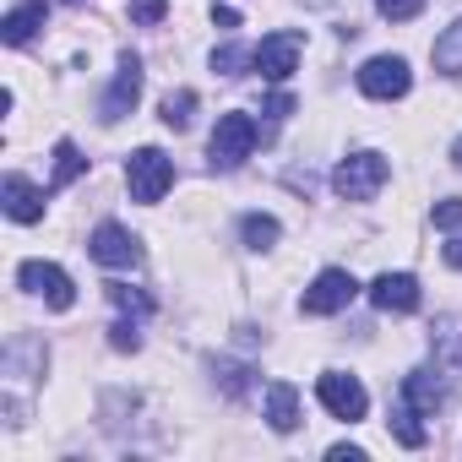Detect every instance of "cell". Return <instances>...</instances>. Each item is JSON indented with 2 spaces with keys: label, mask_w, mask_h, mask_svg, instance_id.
<instances>
[{
  "label": "cell",
  "mask_w": 462,
  "mask_h": 462,
  "mask_svg": "<svg viewBox=\"0 0 462 462\" xmlns=\"http://www.w3.org/2000/svg\"><path fill=\"white\" fill-rule=\"evenodd\" d=\"M419 419H424V413L397 392V402H392V435H397L402 446H424V424H419Z\"/></svg>",
  "instance_id": "obj_18"
},
{
  "label": "cell",
  "mask_w": 462,
  "mask_h": 462,
  "mask_svg": "<svg viewBox=\"0 0 462 462\" xmlns=\"http://www.w3.org/2000/svg\"><path fill=\"white\" fill-rule=\"evenodd\" d=\"M440 375H446L440 365H435V370H413V375H402V397H408L424 419H435V413L451 402V386H446Z\"/></svg>",
  "instance_id": "obj_11"
},
{
  "label": "cell",
  "mask_w": 462,
  "mask_h": 462,
  "mask_svg": "<svg viewBox=\"0 0 462 462\" xmlns=\"http://www.w3.org/2000/svg\"><path fill=\"white\" fill-rule=\"evenodd\" d=\"M245 66H256V50H245V44L212 50V71H217V77H245Z\"/></svg>",
  "instance_id": "obj_20"
},
{
  "label": "cell",
  "mask_w": 462,
  "mask_h": 462,
  "mask_svg": "<svg viewBox=\"0 0 462 462\" xmlns=\"http://www.w3.org/2000/svg\"><path fill=\"white\" fill-rule=\"evenodd\" d=\"M440 256H446V267H457V273H462V235H457V240H451Z\"/></svg>",
  "instance_id": "obj_30"
},
{
  "label": "cell",
  "mask_w": 462,
  "mask_h": 462,
  "mask_svg": "<svg viewBox=\"0 0 462 462\" xmlns=\"http://www.w3.org/2000/svg\"><path fill=\"white\" fill-rule=\"evenodd\" d=\"M190 115H196V93L190 88H180V93L163 98V125L169 131H190Z\"/></svg>",
  "instance_id": "obj_22"
},
{
  "label": "cell",
  "mask_w": 462,
  "mask_h": 462,
  "mask_svg": "<svg viewBox=\"0 0 462 462\" xmlns=\"http://www.w3.org/2000/svg\"><path fill=\"white\" fill-rule=\"evenodd\" d=\"M82 169H88V158L77 152V142H55V180H50V190L71 185V180H77Z\"/></svg>",
  "instance_id": "obj_21"
},
{
  "label": "cell",
  "mask_w": 462,
  "mask_h": 462,
  "mask_svg": "<svg viewBox=\"0 0 462 462\" xmlns=\"http://www.w3.org/2000/svg\"><path fill=\"white\" fill-rule=\"evenodd\" d=\"M354 294H359L354 273H343V267H327V273H321V278L305 289L300 310H305V316H337V310H348V305H354Z\"/></svg>",
  "instance_id": "obj_4"
},
{
  "label": "cell",
  "mask_w": 462,
  "mask_h": 462,
  "mask_svg": "<svg viewBox=\"0 0 462 462\" xmlns=\"http://www.w3.org/2000/svg\"><path fill=\"white\" fill-rule=\"evenodd\" d=\"M212 370H217V381H223V392H228V397H240V392L251 386V365H228V359H212Z\"/></svg>",
  "instance_id": "obj_23"
},
{
  "label": "cell",
  "mask_w": 462,
  "mask_h": 462,
  "mask_svg": "<svg viewBox=\"0 0 462 462\" xmlns=\"http://www.w3.org/2000/svg\"><path fill=\"white\" fill-rule=\"evenodd\" d=\"M300 50H305V39H300L294 28L267 33V39L256 44V71H262L267 82H289V77H294V66H300Z\"/></svg>",
  "instance_id": "obj_8"
},
{
  "label": "cell",
  "mask_w": 462,
  "mask_h": 462,
  "mask_svg": "<svg viewBox=\"0 0 462 462\" xmlns=\"http://www.w3.org/2000/svg\"><path fill=\"white\" fill-rule=\"evenodd\" d=\"M316 397H321V402H327V413H332V419H343V424L365 419V408H370L365 386H359L354 375H343V370H327V375L316 381Z\"/></svg>",
  "instance_id": "obj_7"
},
{
  "label": "cell",
  "mask_w": 462,
  "mask_h": 462,
  "mask_svg": "<svg viewBox=\"0 0 462 462\" xmlns=\"http://www.w3.org/2000/svg\"><path fill=\"white\" fill-rule=\"evenodd\" d=\"M109 332H115V337H109V343H115V348H120V354H136V348H142V332H136V321H115V327H109Z\"/></svg>",
  "instance_id": "obj_28"
},
{
  "label": "cell",
  "mask_w": 462,
  "mask_h": 462,
  "mask_svg": "<svg viewBox=\"0 0 462 462\" xmlns=\"http://www.w3.org/2000/svg\"><path fill=\"white\" fill-rule=\"evenodd\" d=\"M17 283H23L28 294H39L50 310H71V305H77V283H71L55 262H23Z\"/></svg>",
  "instance_id": "obj_6"
},
{
  "label": "cell",
  "mask_w": 462,
  "mask_h": 462,
  "mask_svg": "<svg viewBox=\"0 0 462 462\" xmlns=\"http://www.w3.org/2000/svg\"><path fill=\"white\" fill-rule=\"evenodd\" d=\"M430 60L440 77H462V23H451L435 44H430Z\"/></svg>",
  "instance_id": "obj_17"
},
{
  "label": "cell",
  "mask_w": 462,
  "mask_h": 462,
  "mask_svg": "<svg viewBox=\"0 0 462 462\" xmlns=\"http://www.w3.org/2000/svg\"><path fill=\"white\" fill-rule=\"evenodd\" d=\"M256 136H262V131H256L251 115H223L217 131H212V147H207V152H212V169H240V163L256 152Z\"/></svg>",
  "instance_id": "obj_3"
},
{
  "label": "cell",
  "mask_w": 462,
  "mask_h": 462,
  "mask_svg": "<svg viewBox=\"0 0 462 462\" xmlns=\"http://www.w3.org/2000/svg\"><path fill=\"white\" fill-rule=\"evenodd\" d=\"M451 163H457V169H462V136H457V147H451Z\"/></svg>",
  "instance_id": "obj_32"
},
{
  "label": "cell",
  "mask_w": 462,
  "mask_h": 462,
  "mask_svg": "<svg viewBox=\"0 0 462 462\" xmlns=\"http://www.w3.org/2000/svg\"><path fill=\"white\" fill-rule=\"evenodd\" d=\"M430 348H435V365L457 381V375H462V321H457V316H440V321L430 327Z\"/></svg>",
  "instance_id": "obj_14"
},
{
  "label": "cell",
  "mask_w": 462,
  "mask_h": 462,
  "mask_svg": "<svg viewBox=\"0 0 462 462\" xmlns=\"http://www.w3.org/2000/svg\"><path fill=\"white\" fill-rule=\"evenodd\" d=\"M163 0H131V23H142V28H158L163 23Z\"/></svg>",
  "instance_id": "obj_27"
},
{
  "label": "cell",
  "mask_w": 462,
  "mask_h": 462,
  "mask_svg": "<svg viewBox=\"0 0 462 462\" xmlns=\"http://www.w3.org/2000/svg\"><path fill=\"white\" fill-rule=\"evenodd\" d=\"M136 98H142V60H136V55H125V60H120V71H115V82H109V93H104V104H98L104 125L125 120V115L136 109Z\"/></svg>",
  "instance_id": "obj_10"
},
{
  "label": "cell",
  "mask_w": 462,
  "mask_h": 462,
  "mask_svg": "<svg viewBox=\"0 0 462 462\" xmlns=\"http://www.w3.org/2000/svg\"><path fill=\"white\" fill-rule=\"evenodd\" d=\"M0 201H6V217H17V223H39L44 217V190L33 180H23V174L0 180Z\"/></svg>",
  "instance_id": "obj_13"
},
{
  "label": "cell",
  "mask_w": 462,
  "mask_h": 462,
  "mask_svg": "<svg viewBox=\"0 0 462 462\" xmlns=\"http://www.w3.org/2000/svg\"><path fill=\"white\" fill-rule=\"evenodd\" d=\"M39 28H44V0H23V6L0 23V39H6V44H28Z\"/></svg>",
  "instance_id": "obj_16"
},
{
  "label": "cell",
  "mask_w": 462,
  "mask_h": 462,
  "mask_svg": "<svg viewBox=\"0 0 462 462\" xmlns=\"http://www.w3.org/2000/svg\"><path fill=\"white\" fill-rule=\"evenodd\" d=\"M310 6H327V0H310Z\"/></svg>",
  "instance_id": "obj_33"
},
{
  "label": "cell",
  "mask_w": 462,
  "mask_h": 462,
  "mask_svg": "<svg viewBox=\"0 0 462 462\" xmlns=\"http://www.w3.org/2000/svg\"><path fill=\"white\" fill-rule=\"evenodd\" d=\"M435 228H462V196H446V201H435Z\"/></svg>",
  "instance_id": "obj_26"
},
{
  "label": "cell",
  "mask_w": 462,
  "mask_h": 462,
  "mask_svg": "<svg viewBox=\"0 0 462 462\" xmlns=\"http://www.w3.org/2000/svg\"><path fill=\"white\" fill-rule=\"evenodd\" d=\"M413 88V71H408V60H397V55H375V60H365L359 66V93L365 98H402Z\"/></svg>",
  "instance_id": "obj_5"
},
{
  "label": "cell",
  "mask_w": 462,
  "mask_h": 462,
  "mask_svg": "<svg viewBox=\"0 0 462 462\" xmlns=\"http://www.w3.org/2000/svg\"><path fill=\"white\" fill-rule=\"evenodd\" d=\"M386 158L381 152H348L337 169H332V190L343 196V201H370L381 185H386Z\"/></svg>",
  "instance_id": "obj_1"
},
{
  "label": "cell",
  "mask_w": 462,
  "mask_h": 462,
  "mask_svg": "<svg viewBox=\"0 0 462 462\" xmlns=\"http://www.w3.org/2000/svg\"><path fill=\"white\" fill-rule=\"evenodd\" d=\"M109 300H115L125 316H147V310H152V300H147L142 289H125V283H109Z\"/></svg>",
  "instance_id": "obj_24"
},
{
  "label": "cell",
  "mask_w": 462,
  "mask_h": 462,
  "mask_svg": "<svg viewBox=\"0 0 462 462\" xmlns=\"http://www.w3.org/2000/svg\"><path fill=\"white\" fill-rule=\"evenodd\" d=\"M262 115H267V120H289V115H294V98H289V93H273V98L262 104Z\"/></svg>",
  "instance_id": "obj_29"
},
{
  "label": "cell",
  "mask_w": 462,
  "mask_h": 462,
  "mask_svg": "<svg viewBox=\"0 0 462 462\" xmlns=\"http://www.w3.org/2000/svg\"><path fill=\"white\" fill-rule=\"evenodd\" d=\"M125 185H131V201H163V190L174 185V163L158 152V147H136L125 158Z\"/></svg>",
  "instance_id": "obj_2"
},
{
  "label": "cell",
  "mask_w": 462,
  "mask_h": 462,
  "mask_svg": "<svg viewBox=\"0 0 462 462\" xmlns=\"http://www.w3.org/2000/svg\"><path fill=\"white\" fill-rule=\"evenodd\" d=\"M375 12L392 17V23H413V17L424 12V0H375Z\"/></svg>",
  "instance_id": "obj_25"
},
{
  "label": "cell",
  "mask_w": 462,
  "mask_h": 462,
  "mask_svg": "<svg viewBox=\"0 0 462 462\" xmlns=\"http://www.w3.org/2000/svg\"><path fill=\"white\" fill-rule=\"evenodd\" d=\"M88 256H93L98 267H136V262H142V245H136L131 228H120V223H98V228H93V240H88Z\"/></svg>",
  "instance_id": "obj_9"
},
{
  "label": "cell",
  "mask_w": 462,
  "mask_h": 462,
  "mask_svg": "<svg viewBox=\"0 0 462 462\" xmlns=\"http://www.w3.org/2000/svg\"><path fill=\"white\" fill-rule=\"evenodd\" d=\"M212 17H217V28H240V12H235V6H217Z\"/></svg>",
  "instance_id": "obj_31"
},
{
  "label": "cell",
  "mask_w": 462,
  "mask_h": 462,
  "mask_svg": "<svg viewBox=\"0 0 462 462\" xmlns=\"http://www.w3.org/2000/svg\"><path fill=\"white\" fill-rule=\"evenodd\" d=\"M267 424H273L278 435L300 430V392H294V381H273V386H267Z\"/></svg>",
  "instance_id": "obj_15"
},
{
  "label": "cell",
  "mask_w": 462,
  "mask_h": 462,
  "mask_svg": "<svg viewBox=\"0 0 462 462\" xmlns=\"http://www.w3.org/2000/svg\"><path fill=\"white\" fill-rule=\"evenodd\" d=\"M370 300H375L381 310L408 316V310H419V278H413V273H381V278L370 283Z\"/></svg>",
  "instance_id": "obj_12"
},
{
  "label": "cell",
  "mask_w": 462,
  "mask_h": 462,
  "mask_svg": "<svg viewBox=\"0 0 462 462\" xmlns=\"http://www.w3.org/2000/svg\"><path fill=\"white\" fill-rule=\"evenodd\" d=\"M240 235H245V245H251V251H273L283 228H278V217H273V212H245Z\"/></svg>",
  "instance_id": "obj_19"
}]
</instances>
